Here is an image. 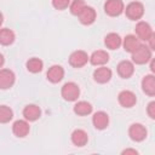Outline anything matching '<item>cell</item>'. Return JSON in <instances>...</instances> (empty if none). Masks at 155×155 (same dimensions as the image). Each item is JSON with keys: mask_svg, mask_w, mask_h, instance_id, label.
Here are the masks:
<instances>
[{"mask_svg": "<svg viewBox=\"0 0 155 155\" xmlns=\"http://www.w3.org/2000/svg\"><path fill=\"white\" fill-rule=\"evenodd\" d=\"M88 54L82 51V50H78V51H74L70 56H69V64L74 68H81L84 65L87 64L88 62Z\"/></svg>", "mask_w": 155, "mask_h": 155, "instance_id": "52a82bcc", "label": "cell"}, {"mask_svg": "<svg viewBox=\"0 0 155 155\" xmlns=\"http://www.w3.org/2000/svg\"><path fill=\"white\" fill-rule=\"evenodd\" d=\"M70 5V0H52V6L56 10H65Z\"/></svg>", "mask_w": 155, "mask_h": 155, "instance_id": "4316f807", "label": "cell"}, {"mask_svg": "<svg viewBox=\"0 0 155 155\" xmlns=\"http://www.w3.org/2000/svg\"><path fill=\"white\" fill-rule=\"evenodd\" d=\"M46 76H47V80L50 82L57 84V82H59V81L63 80V78H64V69L61 65L54 64V65H52V67L48 68Z\"/></svg>", "mask_w": 155, "mask_h": 155, "instance_id": "7c38bea8", "label": "cell"}, {"mask_svg": "<svg viewBox=\"0 0 155 155\" xmlns=\"http://www.w3.org/2000/svg\"><path fill=\"white\" fill-rule=\"evenodd\" d=\"M147 113L150 119H155V102H150L147 107Z\"/></svg>", "mask_w": 155, "mask_h": 155, "instance_id": "83f0119b", "label": "cell"}, {"mask_svg": "<svg viewBox=\"0 0 155 155\" xmlns=\"http://www.w3.org/2000/svg\"><path fill=\"white\" fill-rule=\"evenodd\" d=\"M27 69L28 71L33 73V74H36V73H40L44 68V63L40 58H36V57H33L27 61Z\"/></svg>", "mask_w": 155, "mask_h": 155, "instance_id": "cb8c5ba5", "label": "cell"}, {"mask_svg": "<svg viewBox=\"0 0 155 155\" xmlns=\"http://www.w3.org/2000/svg\"><path fill=\"white\" fill-rule=\"evenodd\" d=\"M122 45H124V48L126 52H130L132 53L134 50H137V47L140 45V40L136 36V35H132V34H128L125 36L124 41H122Z\"/></svg>", "mask_w": 155, "mask_h": 155, "instance_id": "44dd1931", "label": "cell"}, {"mask_svg": "<svg viewBox=\"0 0 155 155\" xmlns=\"http://www.w3.org/2000/svg\"><path fill=\"white\" fill-rule=\"evenodd\" d=\"M126 13V17L131 21H138L144 15V5L139 1H132L130 2L126 8L124 10Z\"/></svg>", "mask_w": 155, "mask_h": 155, "instance_id": "7a4b0ae2", "label": "cell"}, {"mask_svg": "<svg viewBox=\"0 0 155 155\" xmlns=\"http://www.w3.org/2000/svg\"><path fill=\"white\" fill-rule=\"evenodd\" d=\"M136 35L139 40H143V41H148L153 35H154V31H153V28L150 27L149 23L144 22V21H140L136 24Z\"/></svg>", "mask_w": 155, "mask_h": 155, "instance_id": "8992f818", "label": "cell"}, {"mask_svg": "<svg viewBox=\"0 0 155 155\" xmlns=\"http://www.w3.org/2000/svg\"><path fill=\"white\" fill-rule=\"evenodd\" d=\"M29 131H30V127L27 120H17L12 125V132L18 138H24L25 136H28Z\"/></svg>", "mask_w": 155, "mask_h": 155, "instance_id": "4fadbf2b", "label": "cell"}, {"mask_svg": "<svg viewBox=\"0 0 155 155\" xmlns=\"http://www.w3.org/2000/svg\"><path fill=\"white\" fill-rule=\"evenodd\" d=\"M111 76H113V71L109 68L103 67V65H101L99 68H97L93 71V79L98 84H107V82H109Z\"/></svg>", "mask_w": 155, "mask_h": 155, "instance_id": "8fae6325", "label": "cell"}, {"mask_svg": "<svg viewBox=\"0 0 155 155\" xmlns=\"http://www.w3.org/2000/svg\"><path fill=\"white\" fill-rule=\"evenodd\" d=\"M4 63H5V58H4V56L0 53V68L4 65Z\"/></svg>", "mask_w": 155, "mask_h": 155, "instance_id": "f546056e", "label": "cell"}, {"mask_svg": "<svg viewBox=\"0 0 155 155\" xmlns=\"http://www.w3.org/2000/svg\"><path fill=\"white\" fill-rule=\"evenodd\" d=\"M23 116L27 121H36L41 116V109L36 104H28L23 109Z\"/></svg>", "mask_w": 155, "mask_h": 155, "instance_id": "2e32d148", "label": "cell"}, {"mask_svg": "<svg viewBox=\"0 0 155 155\" xmlns=\"http://www.w3.org/2000/svg\"><path fill=\"white\" fill-rule=\"evenodd\" d=\"M88 142V134L86 131L81 130V128H78V130H74L73 133H71V143L76 147H84L86 145Z\"/></svg>", "mask_w": 155, "mask_h": 155, "instance_id": "d6986e66", "label": "cell"}, {"mask_svg": "<svg viewBox=\"0 0 155 155\" xmlns=\"http://www.w3.org/2000/svg\"><path fill=\"white\" fill-rule=\"evenodd\" d=\"M92 109H93L92 104L88 103V102H86V101H80V102H78V103L74 105V108H73L74 113H75L76 115H79V116L90 115V114L92 113Z\"/></svg>", "mask_w": 155, "mask_h": 155, "instance_id": "7402d4cb", "label": "cell"}, {"mask_svg": "<svg viewBox=\"0 0 155 155\" xmlns=\"http://www.w3.org/2000/svg\"><path fill=\"white\" fill-rule=\"evenodd\" d=\"M122 154H133V155H137L138 151L136 149H126V150L122 151Z\"/></svg>", "mask_w": 155, "mask_h": 155, "instance_id": "f1b7e54d", "label": "cell"}, {"mask_svg": "<svg viewBox=\"0 0 155 155\" xmlns=\"http://www.w3.org/2000/svg\"><path fill=\"white\" fill-rule=\"evenodd\" d=\"M13 111L7 105H0V124H7L12 120Z\"/></svg>", "mask_w": 155, "mask_h": 155, "instance_id": "d4e9b609", "label": "cell"}, {"mask_svg": "<svg viewBox=\"0 0 155 155\" xmlns=\"http://www.w3.org/2000/svg\"><path fill=\"white\" fill-rule=\"evenodd\" d=\"M16 36L15 33L8 28H0V45L10 46L13 44Z\"/></svg>", "mask_w": 155, "mask_h": 155, "instance_id": "603a6c76", "label": "cell"}, {"mask_svg": "<svg viewBox=\"0 0 155 155\" xmlns=\"http://www.w3.org/2000/svg\"><path fill=\"white\" fill-rule=\"evenodd\" d=\"M148 131L142 124H132L128 128V136L133 142H143L147 138Z\"/></svg>", "mask_w": 155, "mask_h": 155, "instance_id": "5b68a950", "label": "cell"}, {"mask_svg": "<svg viewBox=\"0 0 155 155\" xmlns=\"http://www.w3.org/2000/svg\"><path fill=\"white\" fill-rule=\"evenodd\" d=\"M125 10V4L122 0H107L104 4V11L110 17L120 16Z\"/></svg>", "mask_w": 155, "mask_h": 155, "instance_id": "277c9868", "label": "cell"}, {"mask_svg": "<svg viewBox=\"0 0 155 155\" xmlns=\"http://www.w3.org/2000/svg\"><path fill=\"white\" fill-rule=\"evenodd\" d=\"M132 62L136 64H147L150 59H151V50L149 48V46L140 44L137 50H134L132 53Z\"/></svg>", "mask_w": 155, "mask_h": 155, "instance_id": "6da1fadb", "label": "cell"}, {"mask_svg": "<svg viewBox=\"0 0 155 155\" xmlns=\"http://www.w3.org/2000/svg\"><path fill=\"white\" fill-rule=\"evenodd\" d=\"M134 73V65L131 61H121L117 64V74L122 79H130Z\"/></svg>", "mask_w": 155, "mask_h": 155, "instance_id": "5bb4252c", "label": "cell"}, {"mask_svg": "<svg viewBox=\"0 0 155 155\" xmlns=\"http://www.w3.org/2000/svg\"><path fill=\"white\" fill-rule=\"evenodd\" d=\"M2 22H4V16H2V13L0 12V27H1V24H2Z\"/></svg>", "mask_w": 155, "mask_h": 155, "instance_id": "4dcf8cb0", "label": "cell"}, {"mask_svg": "<svg viewBox=\"0 0 155 155\" xmlns=\"http://www.w3.org/2000/svg\"><path fill=\"white\" fill-rule=\"evenodd\" d=\"M61 94H62V97H63L64 101H67V102H74L80 96V88H79V86L75 82H71V81L70 82H65L62 86Z\"/></svg>", "mask_w": 155, "mask_h": 155, "instance_id": "3957f363", "label": "cell"}, {"mask_svg": "<svg viewBox=\"0 0 155 155\" xmlns=\"http://www.w3.org/2000/svg\"><path fill=\"white\" fill-rule=\"evenodd\" d=\"M16 81L15 73L10 69H0V90H8Z\"/></svg>", "mask_w": 155, "mask_h": 155, "instance_id": "ba28073f", "label": "cell"}, {"mask_svg": "<svg viewBox=\"0 0 155 155\" xmlns=\"http://www.w3.org/2000/svg\"><path fill=\"white\" fill-rule=\"evenodd\" d=\"M142 90L149 97L155 96V78L153 74L145 75L142 79Z\"/></svg>", "mask_w": 155, "mask_h": 155, "instance_id": "e0dca14e", "label": "cell"}, {"mask_svg": "<svg viewBox=\"0 0 155 155\" xmlns=\"http://www.w3.org/2000/svg\"><path fill=\"white\" fill-rule=\"evenodd\" d=\"M92 124L97 130H104L109 125V116L105 111H97L92 116Z\"/></svg>", "mask_w": 155, "mask_h": 155, "instance_id": "9a60e30c", "label": "cell"}, {"mask_svg": "<svg viewBox=\"0 0 155 155\" xmlns=\"http://www.w3.org/2000/svg\"><path fill=\"white\" fill-rule=\"evenodd\" d=\"M85 6H86V4H85L84 0H74V1H71L70 5H69L70 13L74 15V16H78V15L82 11V8H84Z\"/></svg>", "mask_w": 155, "mask_h": 155, "instance_id": "484cf974", "label": "cell"}, {"mask_svg": "<svg viewBox=\"0 0 155 155\" xmlns=\"http://www.w3.org/2000/svg\"><path fill=\"white\" fill-rule=\"evenodd\" d=\"M88 61L92 65H104L109 62V54L107 53V51L98 50V51H94L91 54Z\"/></svg>", "mask_w": 155, "mask_h": 155, "instance_id": "ac0fdd59", "label": "cell"}, {"mask_svg": "<svg viewBox=\"0 0 155 155\" xmlns=\"http://www.w3.org/2000/svg\"><path fill=\"white\" fill-rule=\"evenodd\" d=\"M104 45L109 50H117L122 45V39L116 33H109L104 38Z\"/></svg>", "mask_w": 155, "mask_h": 155, "instance_id": "ffe728a7", "label": "cell"}, {"mask_svg": "<svg viewBox=\"0 0 155 155\" xmlns=\"http://www.w3.org/2000/svg\"><path fill=\"white\" fill-rule=\"evenodd\" d=\"M79 17V21L81 24L84 25H90L92 24L94 21H96V17H97V13H96V10L91 6H85L82 8V11L78 15Z\"/></svg>", "mask_w": 155, "mask_h": 155, "instance_id": "30bf717a", "label": "cell"}, {"mask_svg": "<svg viewBox=\"0 0 155 155\" xmlns=\"http://www.w3.org/2000/svg\"><path fill=\"white\" fill-rule=\"evenodd\" d=\"M117 101H119L120 105H122L124 108H132L137 103V97H136V94L132 91L124 90V91H121L119 93Z\"/></svg>", "mask_w": 155, "mask_h": 155, "instance_id": "9c48e42d", "label": "cell"}]
</instances>
